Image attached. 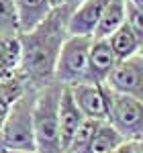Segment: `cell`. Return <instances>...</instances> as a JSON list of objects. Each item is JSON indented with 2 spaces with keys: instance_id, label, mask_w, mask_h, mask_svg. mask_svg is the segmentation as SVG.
<instances>
[{
  "instance_id": "cell-15",
  "label": "cell",
  "mask_w": 143,
  "mask_h": 153,
  "mask_svg": "<svg viewBox=\"0 0 143 153\" xmlns=\"http://www.w3.org/2000/svg\"><path fill=\"white\" fill-rule=\"evenodd\" d=\"M125 143H127V139L108 120H104V123H100V127L96 131L92 147H90V153H115Z\"/></svg>"
},
{
  "instance_id": "cell-16",
  "label": "cell",
  "mask_w": 143,
  "mask_h": 153,
  "mask_svg": "<svg viewBox=\"0 0 143 153\" xmlns=\"http://www.w3.org/2000/svg\"><path fill=\"white\" fill-rule=\"evenodd\" d=\"M100 127V120H92V118H84V123L80 125V129L76 131L74 139H72L70 147L66 153H90L94 135Z\"/></svg>"
},
{
  "instance_id": "cell-24",
  "label": "cell",
  "mask_w": 143,
  "mask_h": 153,
  "mask_svg": "<svg viewBox=\"0 0 143 153\" xmlns=\"http://www.w3.org/2000/svg\"><path fill=\"white\" fill-rule=\"evenodd\" d=\"M141 53H143V47H141Z\"/></svg>"
},
{
  "instance_id": "cell-4",
  "label": "cell",
  "mask_w": 143,
  "mask_h": 153,
  "mask_svg": "<svg viewBox=\"0 0 143 153\" xmlns=\"http://www.w3.org/2000/svg\"><path fill=\"white\" fill-rule=\"evenodd\" d=\"M92 37L70 35L61 47L57 68H55V82L61 86H76L86 84L88 80V57L92 47Z\"/></svg>"
},
{
  "instance_id": "cell-17",
  "label": "cell",
  "mask_w": 143,
  "mask_h": 153,
  "mask_svg": "<svg viewBox=\"0 0 143 153\" xmlns=\"http://www.w3.org/2000/svg\"><path fill=\"white\" fill-rule=\"evenodd\" d=\"M21 35L14 10V0H0V37Z\"/></svg>"
},
{
  "instance_id": "cell-14",
  "label": "cell",
  "mask_w": 143,
  "mask_h": 153,
  "mask_svg": "<svg viewBox=\"0 0 143 153\" xmlns=\"http://www.w3.org/2000/svg\"><path fill=\"white\" fill-rule=\"evenodd\" d=\"M108 43H110V47H112V51H115V55H117L119 61L141 53V47H143V41L133 33V29L127 23L123 25L115 35L108 37Z\"/></svg>"
},
{
  "instance_id": "cell-20",
  "label": "cell",
  "mask_w": 143,
  "mask_h": 153,
  "mask_svg": "<svg viewBox=\"0 0 143 153\" xmlns=\"http://www.w3.org/2000/svg\"><path fill=\"white\" fill-rule=\"evenodd\" d=\"M68 2H70V0H49V4H51V8H53V10L68 6Z\"/></svg>"
},
{
  "instance_id": "cell-21",
  "label": "cell",
  "mask_w": 143,
  "mask_h": 153,
  "mask_svg": "<svg viewBox=\"0 0 143 153\" xmlns=\"http://www.w3.org/2000/svg\"><path fill=\"white\" fill-rule=\"evenodd\" d=\"M129 2H131L133 6H137L139 10H143V0H129Z\"/></svg>"
},
{
  "instance_id": "cell-6",
  "label": "cell",
  "mask_w": 143,
  "mask_h": 153,
  "mask_svg": "<svg viewBox=\"0 0 143 153\" xmlns=\"http://www.w3.org/2000/svg\"><path fill=\"white\" fill-rule=\"evenodd\" d=\"M107 86L117 94L131 96L143 102V53L119 61L107 80Z\"/></svg>"
},
{
  "instance_id": "cell-11",
  "label": "cell",
  "mask_w": 143,
  "mask_h": 153,
  "mask_svg": "<svg viewBox=\"0 0 143 153\" xmlns=\"http://www.w3.org/2000/svg\"><path fill=\"white\" fill-rule=\"evenodd\" d=\"M14 10L19 21V33H31L53 12L49 0H14Z\"/></svg>"
},
{
  "instance_id": "cell-12",
  "label": "cell",
  "mask_w": 143,
  "mask_h": 153,
  "mask_svg": "<svg viewBox=\"0 0 143 153\" xmlns=\"http://www.w3.org/2000/svg\"><path fill=\"white\" fill-rule=\"evenodd\" d=\"M21 35L0 37V82L21 74Z\"/></svg>"
},
{
  "instance_id": "cell-23",
  "label": "cell",
  "mask_w": 143,
  "mask_h": 153,
  "mask_svg": "<svg viewBox=\"0 0 143 153\" xmlns=\"http://www.w3.org/2000/svg\"><path fill=\"white\" fill-rule=\"evenodd\" d=\"M2 153H37V151H12V149H0Z\"/></svg>"
},
{
  "instance_id": "cell-7",
  "label": "cell",
  "mask_w": 143,
  "mask_h": 153,
  "mask_svg": "<svg viewBox=\"0 0 143 153\" xmlns=\"http://www.w3.org/2000/svg\"><path fill=\"white\" fill-rule=\"evenodd\" d=\"M82 114L92 120H108V88L107 84H76L70 86Z\"/></svg>"
},
{
  "instance_id": "cell-5",
  "label": "cell",
  "mask_w": 143,
  "mask_h": 153,
  "mask_svg": "<svg viewBox=\"0 0 143 153\" xmlns=\"http://www.w3.org/2000/svg\"><path fill=\"white\" fill-rule=\"evenodd\" d=\"M108 123L127 141H143V102L108 88Z\"/></svg>"
},
{
  "instance_id": "cell-19",
  "label": "cell",
  "mask_w": 143,
  "mask_h": 153,
  "mask_svg": "<svg viewBox=\"0 0 143 153\" xmlns=\"http://www.w3.org/2000/svg\"><path fill=\"white\" fill-rule=\"evenodd\" d=\"M115 153H143V141H127Z\"/></svg>"
},
{
  "instance_id": "cell-25",
  "label": "cell",
  "mask_w": 143,
  "mask_h": 153,
  "mask_svg": "<svg viewBox=\"0 0 143 153\" xmlns=\"http://www.w3.org/2000/svg\"><path fill=\"white\" fill-rule=\"evenodd\" d=\"M0 153H2V151H0Z\"/></svg>"
},
{
  "instance_id": "cell-13",
  "label": "cell",
  "mask_w": 143,
  "mask_h": 153,
  "mask_svg": "<svg viewBox=\"0 0 143 153\" xmlns=\"http://www.w3.org/2000/svg\"><path fill=\"white\" fill-rule=\"evenodd\" d=\"M127 23V0H110L94 31V39H108Z\"/></svg>"
},
{
  "instance_id": "cell-1",
  "label": "cell",
  "mask_w": 143,
  "mask_h": 153,
  "mask_svg": "<svg viewBox=\"0 0 143 153\" xmlns=\"http://www.w3.org/2000/svg\"><path fill=\"white\" fill-rule=\"evenodd\" d=\"M72 10V6L57 8L35 31L21 35V76L37 90L55 82L57 59L66 39L70 37L68 21Z\"/></svg>"
},
{
  "instance_id": "cell-2",
  "label": "cell",
  "mask_w": 143,
  "mask_h": 153,
  "mask_svg": "<svg viewBox=\"0 0 143 153\" xmlns=\"http://www.w3.org/2000/svg\"><path fill=\"white\" fill-rule=\"evenodd\" d=\"M63 86L57 82L49 84L37 92L33 127H35L37 153H63L60 131V100Z\"/></svg>"
},
{
  "instance_id": "cell-10",
  "label": "cell",
  "mask_w": 143,
  "mask_h": 153,
  "mask_svg": "<svg viewBox=\"0 0 143 153\" xmlns=\"http://www.w3.org/2000/svg\"><path fill=\"white\" fill-rule=\"evenodd\" d=\"M84 114L80 110V106L76 104L74 94H72L70 86H63L60 100V131H61V145H63V153L68 151L72 139L76 135V131L80 129V125L84 123Z\"/></svg>"
},
{
  "instance_id": "cell-18",
  "label": "cell",
  "mask_w": 143,
  "mask_h": 153,
  "mask_svg": "<svg viewBox=\"0 0 143 153\" xmlns=\"http://www.w3.org/2000/svg\"><path fill=\"white\" fill-rule=\"evenodd\" d=\"M127 25L133 29V33L143 41V10H139L137 6H133L127 0Z\"/></svg>"
},
{
  "instance_id": "cell-9",
  "label": "cell",
  "mask_w": 143,
  "mask_h": 153,
  "mask_svg": "<svg viewBox=\"0 0 143 153\" xmlns=\"http://www.w3.org/2000/svg\"><path fill=\"white\" fill-rule=\"evenodd\" d=\"M119 59L110 47L108 39H94L88 57V80L86 84H107L110 74L115 71Z\"/></svg>"
},
{
  "instance_id": "cell-8",
  "label": "cell",
  "mask_w": 143,
  "mask_h": 153,
  "mask_svg": "<svg viewBox=\"0 0 143 153\" xmlns=\"http://www.w3.org/2000/svg\"><path fill=\"white\" fill-rule=\"evenodd\" d=\"M110 0H84L82 4H78L70 14L68 21V31L70 35H80V37H92L94 39V31L100 16L107 8Z\"/></svg>"
},
{
  "instance_id": "cell-3",
  "label": "cell",
  "mask_w": 143,
  "mask_h": 153,
  "mask_svg": "<svg viewBox=\"0 0 143 153\" xmlns=\"http://www.w3.org/2000/svg\"><path fill=\"white\" fill-rule=\"evenodd\" d=\"M37 92H39L37 88L27 86L23 96L12 104L8 118L0 131V149L37 151L35 127H33V110H35Z\"/></svg>"
},
{
  "instance_id": "cell-22",
  "label": "cell",
  "mask_w": 143,
  "mask_h": 153,
  "mask_svg": "<svg viewBox=\"0 0 143 153\" xmlns=\"http://www.w3.org/2000/svg\"><path fill=\"white\" fill-rule=\"evenodd\" d=\"M84 0H70V2H68V6H72V8H76V6H78V4H82Z\"/></svg>"
}]
</instances>
